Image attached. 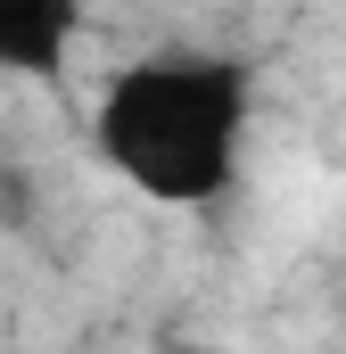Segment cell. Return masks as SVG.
<instances>
[{"mask_svg": "<svg viewBox=\"0 0 346 354\" xmlns=\"http://www.w3.org/2000/svg\"><path fill=\"white\" fill-rule=\"evenodd\" d=\"M91 140L107 174H124L157 206H206L239 174L248 140V66L206 58V50H157L132 58L116 83L99 91Z\"/></svg>", "mask_w": 346, "mask_h": 354, "instance_id": "cell-1", "label": "cell"}, {"mask_svg": "<svg viewBox=\"0 0 346 354\" xmlns=\"http://www.w3.org/2000/svg\"><path fill=\"white\" fill-rule=\"evenodd\" d=\"M83 33V0H0V75H58Z\"/></svg>", "mask_w": 346, "mask_h": 354, "instance_id": "cell-2", "label": "cell"}]
</instances>
